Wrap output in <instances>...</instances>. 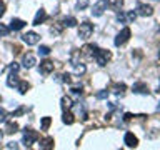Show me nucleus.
<instances>
[{
	"label": "nucleus",
	"mask_w": 160,
	"mask_h": 150,
	"mask_svg": "<svg viewBox=\"0 0 160 150\" xmlns=\"http://www.w3.org/2000/svg\"><path fill=\"white\" fill-rule=\"evenodd\" d=\"M62 120H64V124H67V125H72L73 122H75V117H73V113H72L70 110H64Z\"/></svg>",
	"instance_id": "nucleus-16"
},
{
	"label": "nucleus",
	"mask_w": 160,
	"mask_h": 150,
	"mask_svg": "<svg viewBox=\"0 0 160 150\" xmlns=\"http://www.w3.org/2000/svg\"><path fill=\"white\" fill-rule=\"evenodd\" d=\"M107 5L113 10H120L122 5H124V0H107Z\"/></svg>",
	"instance_id": "nucleus-19"
},
{
	"label": "nucleus",
	"mask_w": 160,
	"mask_h": 150,
	"mask_svg": "<svg viewBox=\"0 0 160 150\" xmlns=\"http://www.w3.org/2000/svg\"><path fill=\"white\" fill-rule=\"evenodd\" d=\"M62 82L72 83V75H70V74H64V75H62Z\"/></svg>",
	"instance_id": "nucleus-33"
},
{
	"label": "nucleus",
	"mask_w": 160,
	"mask_h": 150,
	"mask_svg": "<svg viewBox=\"0 0 160 150\" xmlns=\"http://www.w3.org/2000/svg\"><path fill=\"white\" fill-rule=\"evenodd\" d=\"M37 140H39V132L32 130V128H25V132H23V145H25V147H30Z\"/></svg>",
	"instance_id": "nucleus-3"
},
{
	"label": "nucleus",
	"mask_w": 160,
	"mask_h": 150,
	"mask_svg": "<svg viewBox=\"0 0 160 150\" xmlns=\"http://www.w3.org/2000/svg\"><path fill=\"white\" fill-rule=\"evenodd\" d=\"M109 97V90H100L97 92V99H107Z\"/></svg>",
	"instance_id": "nucleus-32"
},
{
	"label": "nucleus",
	"mask_w": 160,
	"mask_h": 150,
	"mask_svg": "<svg viewBox=\"0 0 160 150\" xmlns=\"http://www.w3.org/2000/svg\"><path fill=\"white\" fill-rule=\"evenodd\" d=\"M117 20L120 23H127V14H124V12H118V14H117Z\"/></svg>",
	"instance_id": "nucleus-29"
},
{
	"label": "nucleus",
	"mask_w": 160,
	"mask_h": 150,
	"mask_svg": "<svg viewBox=\"0 0 160 150\" xmlns=\"http://www.w3.org/2000/svg\"><path fill=\"white\" fill-rule=\"evenodd\" d=\"M87 5H88V0H79V2H77V9L79 10L87 9Z\"/></svg>",
	"instance_id": "nucleus-28"
},
{
	"label": "nucleus",
	"mask_w": 160,
	"mask_h": 150,
	"mask_svg": "<svg viewBox=\"0 0 160 150\" xmlns=\"http://www.w3.org/2000/svg\"><path fill=\"white\" fill-rule=\"evenodd\" d=\"M7 148H18V145L15 144V142H10V144L7 145Z\"/></svg>",
	"instance_id": "nucleus-39"
},
{
	"label": "nucleus",
	"mask_w": 160,
	"mask_h": 150,
	"mask_svg": "<svg viewBox=\"0 0 160 150\" xmlns=\"http://www.w3.org/2000/svg\"><path fill=\"white\" fill-rule=\"evenodd\" d=\"M105 10H107V0H97V3L92 9V14L95 15V17H100Z\"/></svg>",
	"instance_id": "nucleus-8"
},
{
	"label": "nucleus",
	"mask_w": 160,
	"mask_h": 150,
	"mask_svg": "<svg viewBox=\"0 0 160 150\" xmlns=\"http://www.w3.org/2000/svg\"><path fill=\"white\" fill-rule=\"evenodd\" d=\"M18 68H20V67H18V63H15V62L9 65V70H10V72H18Z\"/></svg>",
	"instance_id": "nucleus-35"
},
{
	"label": "nucleus",
	"mask_w": 160,
	"mask_h": 150,
	"mask_svg": "<svg viewBox=\"0 0 160 150\" xmlns=\"http://www.w3.org/2000/svg\"><path fill=\"white\" fill-rule=\"evenodd\" d=\"M110 59H112V54H110V50H100V48L97 50L95 60H97V63H98L100 67L107 65V63L110 62Z\"/></svg>",
	"instance_id": "nucleus-4"
},
{
	"label": "nucleus",
	"mask_w": 160,
	"mask_h": 150,
	"mask_svg": "<svg viewBox=\"0 0 160 150\" xmlns=\"http://www.w3.org/2000/svg\"><path fill=\"white\" fill-rule=\"evenodd\" d=\"M22 65L25 68H32L35 65V57L32 54H25V55H23V59H22Z\"/></svg>",
	"instance_id": "nucleus-12"
},
{
	"label": "nucleus",
	"mask_w": 160,
	"mask_h": 150,
	"mask_svg": "<svg viewBox=\"0 0 160 150\" xmlns=\"http://www.w3.org/2000/svg\"><path fill=\"white\" fill-rule=\"evenodd\" d=\"M97 45H92V43H88V45H85L84 48L80 50V54L84 55V57H87V59H93L95 57V54H97Z\"/></svg>",
	"instance_id": "nucleus-9"
},
{
	"label": "nucleus",
	"mask_w": 160,
	"mask_h": 150,
	"mask_svg": "<svg viewBox=\"0 0 160 150\" xmlns=\"http://www.w3.org/2000/svg\"><path fill=\"white\" fill-rule=\"evenodd\" d=\"M72 92L77 94V95H80L82 94V85H72Z\"/></svg>",
	"instance_id": "nucleus-34"
},
{
	"label": "nucleus",
	"mask_w": 160,
	"mask_h": 150,
	"mask_svg": "<svg viewBox=\"0 0 160 150\" xmlns=\"http://www.w3.org/2000/svg\"><path fill=\"white\" fill-rule=\"evenodd\" d=\"M17 88H18V92H20V94H27V90H28V88H30V83H28V82H25V80H23V82H18V85H17Z\"/></svg>",
	"instance_id": "nucleus-21"
},
{
	"label": "nucleus",
	"mask_w": 160,
	"mask_h": 150,
	"mask_svg": "<svg viewBox=\"0 0 160 150\" xmlns=\"http://www.w3.org/2000/svg\"><path fill=\"white\" fill-rule=\"evenodd\" d=\"M27 112V107H18L15 112H12V117H20L22 113H25Z\"/></svg>",
	"instance_id": "nucleus-27"
},
{
	"label": "nucleus",
	"mask_w": 160,
	"mask_h": 150,
	"mask_svg": "<svg viewBox=\"0 0 160 150\" xmlns=\"http://www.w3.org/2000/svg\"><path fill=\"white\" fill-rule=\"evenodd\" d=\"M7 120V112L3 108H0V122H5Z\"/></svg>",
	"instance_id": "nucleus-36"
},
{
	"label": "nucleus",
	"mask_w": 160,
	"mask_h": 150,
	"mask_svg": "<svg viewBox=\"0 0 160 150\" xmlns=\"http://www.w3.org/2000/svg\"><path fill=\"white\" fill-rule=\"evenodd\" d=\"M40 148H43V150L53 148V139H52V137H47V139L40 140Z\"/></svg>",
	"instance_id": "nucleus-18"
},
{
	"label": "nucleus",
	"mask_w": 160,
	"mask_h": 150,
	"mask_svg": "<svg viewBox=\"0 0 160 150\" xmlns=\"http://www.w3.org/2000/svg\"><path fill=\"white\" fill-rule=\"evenodd\" d=\"M110 90H112L115 95H124L125 90H127V85L125 83H113L112 87H110Z\"/></svg>",
	"instance_id": "nucleus-13"
},
{
	"label": "nucleus",
	"mask_w": 160,
	"mask_h": 150,
	"mask_svg": "<svg viewBox=\"0 0 160 150\" xmlns=\"http://www.w3.org/2000/svg\"><path fill=\"white\" fill-rule=\"evenodd\" d=\"M132 92H133V94L147 95V94H149V87H147V83H143V82H137V83H133Z\"/></svg>",
	"instance_id": "nucleus-11"
},
{
	"label": "nucleus",
	"mask_w": 160,
	"mask_h": 150,
	"mask_svg": "<svg viewBox=\"0 0 160 150\" xmlns=\"http://www.w3.org/2000/svg\"><path fill=\"white\" fill-rule=\"evenodd\" d=\"M53 68H55V65H53L52 60H42L39 70H40V74H42V75H48V74H52V72H53Z\"/></svg>",
	"instance_id": "nucleus-6"
},
{
	"label": "nucleus",
	"mask_w": 160,
	"mask_h": 150,
	"mask_svg": "<svg viewBox=\"0 0 160 150\" xmlns=\"http://www.w3.org/2000/svg\"><path fill=\"white\" fill-rule=\"evenodd\" d=\"M92 34H93V25L90 22H84V23H80V27H79V37L80 39H84V40H87L92 37Z\"/></svg>",
	"instance_id": "nucleus-2"
},
{
	"label": "nucleus",
	"mask_w": 160,
	"mask_h": 150,
	"mask_svg": "<svg viewBox=\"0 0 160 150\" xmlns=\"http://www.w3.org/2000/svg\"><path fill=\"white\" fill-rule=\"evenodd\" d=\"M50 124H52V119H50V117H43L42 122H40V128H42V130H48Z\"/></svg>",
	"instance_id": "nucleus-24"
},
{
	"label": "nucleus",
	"mask_w": 160,
	"mask_h": 150,
	"mask_svg": "<svg viewBox=\"0 0 160 150\" xmlns=\"http://www.w3.org/2000/svg\"><path fill=\"white\" fill-rule=\"evenodd\" d=\"M124 142H125V145H127V147H130V148H132V147H137V145H138V139L133 135L132 132H127V133H125Z\"/></svg>",
	"instance_id": "nucleus-10"
},
{
	"label": "nucleus",
	"mask_w": 160,
	"mask_h": 150,
	"mask_svg": "<svg viewBox=\"0 0 160 150\" xmlns=\"http://www.w3.org/2000/svg\"><path fill=\"white\" fill-rule=\"evenodd\" d=\"M3 12H5V3H3L2 0H0V17L3 15Z\"/></svg>",
	"instance_id": "nucleus-38"
},
{
	"label": "nucleus",
	"mask_w": 160,
	"mask_h": 150,
	"mask_svg": "<svg viewBox=\"0 0 160 150\" xmlns=\"http://www.w3.org/2000/svg\"><path fill=\"white\" fill-rule=\"evenodd\" d=\"M133 117H135V115H132V113H125V115H124V122H130Z\"/></svg>",
	"instance_id": "nucleus-37"
},
{
	"label": "nucleus",
	"mask_w": 160,
	"mask_h": 150,
	"mask_svg": "<svg viewBox=\"0 0 160 150\" xmlns=\"http://www.w3.org/2000/svg\"><path fill=\"white\" fill-rule=\"evenodd\" d=\"M62 23H64V27H70V28H72V27L77 25V18H73V17H65Z\"/></svg>",
	"instance_id": "nucleus-23"
},
{
	"label": "nucleus",
	"mask_w": 160,
	"mask_h": 150,
	"mask_svg": "<svg viewBox=\"0 0 160 150\" xmlns=\"http://www.w3.org/2000/svg\"><path fill=\"white\" fill-rule=\"evenodd\" d=\"M17 130H18V125L15 124V122H9V124L5 125V132L7 133H15Z\"/></svg>",
	"instance_id": "nucleus-22"
},
{
	"label": "nucleus",
	"mask_w": 160,
	"mask_h": 150,
	"mask_svg": "<svg viewBox=\"0 0 160 150\" xmlns=\"http://www.w3.org/2000/svg\"><path fill=\"white\" fill-rule=\"evenodd\" d=\"M50 52H52V50H50V48H48L47 45H42V47L39 48V55H42V57H47L48 54H50Z\"/></svg>",
	"instance_id": "nucleus-25"
},
{
	"label": "nucleus",
	"mask_w": 160,
	"mask_h": 150,
	"mask_svg": "<svg viewBox=\"0 0 160 150\" xmlns=\"http://www.w3.org/2000/svg\"><path fill=\"white\" fill-rule=\"evenodd\" d=\"M130 35H132V32H130V28H129V27H124V28H122L120 32H118V35L115 37V45H117V47H122V45H125V43L129 42Z\"/></svg>",
	"instance_id": "nucleus-1"
},
{
	"label": "nucleus",
	"mask_w": 160,
	"mask_h": 150,
	"mask_svg": "<svg viewBox=\"0 0 160 150\" xmlns=\"http://www.w3.org/2000/svg\"><path fill=\"white\" fill-rule=\"evenodd\" d=\"M22 40L27 43V45H35V43H39L40 35L35 34V32H27L25 35H22Z\"/></svg>",
	"instance_id": "nucleus-5"
},
{
	"label": "nucleus",
	"mask_w": 160,
	"mask_h": 150,
	"mask_svg": "<svg viewBox=\"0 0 160 150\" xmlns=\"http://www.w3.org/2000/svg\"><path fill=\"white\" fill-rule=\"evenodd\" d=\"M45 18H47V12H45V10H39V12H37V15H35V18H34V25H40V23H43Z\"/></svg>",
	"instance_id": "nucleus-15"
},
{
	"label": "nucleus",
	"mask_w": 160,
	"mask_h": 150,
	"mask_svg": "<svg viewBox=\"0 0 160 150\" xmlns=\"http://www.w3.org/2000/svg\"><path fill=\"white\" fill-rule=\"evenodd\" d=\"M158 110H160V105H158Z\"/></svg>",
	"instance_id": "nucleus-41"
},
{
	"label": "nucleus",
	"mask_w": 160,
	"mask_h": 150,
	"mask_svg": "<svg viewBox=\"0 0 160 150\" xmlns=\"http://www.w3.org/2000/svg\"><path fill=\"white\" fill-rule=\"evenodd\" d=\"M137 15H142V17H150L154 15V9L147 3H138L137 5Z\"/></svg>",
	"instance_id": "nucleus-7"
},
{
	"label": "nucleus",
	"mask_w": 160,
	"mask_h": 150,
	"mask_svg": "<svg viewBox=\"0 0 160 150\" xmlns=\"http://www.w3.org/2000/svg\"><path fill=\"white\" fill-rule=\"evenodd\" d=\"M25 27V22L23 20H20V18H12L10 20V30H22V28Z\"/></svg>",
	"instance_id": "nucleus-14"
},
{
	"label": "nucleus",
	"mask_w": 160,
	"mask_h": 150,
	"mask_svg": "<svg viewBox=\"0 0 160 150\" xmlns=\"http://www.w3.org/2000/svg\"><path fill=\"white\" fill-rule=\"evenodd\" d=\"M75 74H77V75L85 74V65H75Z\"/></svg>",
	"instance_id": "nucleus-31"
},
{
	"label": "nucleus",
	"mask_w": 160,
	"mask_h": 150,
	"mask_svg": "<svg viewBox=\"0 0 160 150\" xmlns=\"http://www.w3.org/2000/svg\"><path fill=\"white\" fill-rule=\"evenodd\" d=\"M73 107V102L70 97H62V108L64 110H70V108Z\"/></svg>",
	"instance_id": "nucleus-20"
},
{
	"label": "nucleus",
	"mask_w": 160,
	"mask_h": 150,
	"mask_svg": "<svg viewBox=\"0 0 160 150\" xmlns=\"http://www.w3.org/2000/svg\"><path fill=\"white\" fill-rule=\"evenodd\" d=\"M135 18H137V12H129V14H127V23L135 22Z\"/></svg>",
	"instance_id": "nucleus-26"
},
{
	"label": "nucleus",
	"mask_w": 160,
	"mask_h": 150,
	"mask_svg": "<svg viewBox=\"0 0 160 150\" xmlns=\"http://www.w3.org/2000/svg\"><path fill=\"white\" fill-rule=\"evenodd\" d=\"M9 32H10V28H9V27H5L3 23H0V35H2V37L9 35Z\"/></svg>",
	"instance_id": "nucleus-30"
},
{
	"label": "nucleus",
	"mask_w": 160,
	"mask_h": 150,
	"mask_svg": "<svg viewBox=\"0 0 160 150\" xmlns=\"http://www.w3.org/2000/svg\"><path fill=\"white\" fill-rule=\"evenodd\" d=\"M7 85H9V87H17V85H18L17 72H12V74L9 75V79H7Z\"/></svg>",
	"instance_id": "nucleus-17"
},
{
	"label": "nucleus",
	"mask_w": 160,
	"mask_h": 150,
	"mask_svg": "<svg viewBox=\"0 0 160 150\" xmlns=\"http://www.w3.org/2000/svg\"><path fill=\"white\" fill-rule=\"evenodd\" d=\"M2 137H3V132H0V140H2Z\"/></svg>",
	"instance_id": "nucleus-40"
}]
</instances>
